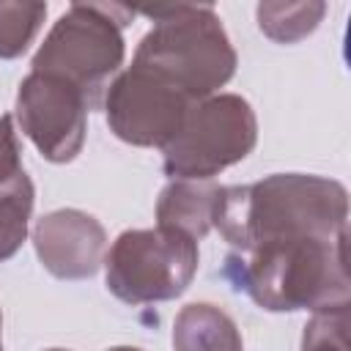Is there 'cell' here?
<instances>
[{
  "label": "cell",
  "instance_id": "6da1fadb",
  "mask_svg": "<svg viewBox=\"0 0 351 351\" xmlns=\"http://www.w3.org/2000/svg\"><path fill=\"white\" fill-rule=\"evenodd\" d=\"M346 189L318 176H269L250 186L219 189L211 222L233 252L261 244L346 230Z\"/></svg>",
  "mask_w": 351,
  "mask_h": 351
},
{
  "label": "cell",
  "instance_id": "7a4b0ae2",
  "mask_svg": "<svg viewBox=\"0 0 351 351\" xmlns=\"http://www.w3.org/2000/svg\"><path fill=\"white\" fill-rule=\"evenodd\" d=\"M225 274L266 310H326L348 304L346 230L230 252Z\"/></svg>",
  "mask_w": 351,
  "mask_h": 351
},
{
  "label": "cell",
  "instance_id": "3957f363",
  "mask_svg": "<svg viewBox=\"0 0 351 351\" xmlns=\"http://www.w3.org/2000/svg\"><path fill=\"white\" fill-rule=\"evenodd\" d=\"M156 27L140 41L134 66L200 101L233 77L236 52L211 5L143 8Z\"/></svg>",
  "mask_w": 351,
  "mask_h": 351
},
{
  "label": "cell",
  "instance_id": "277c9868",
  "mask_svg": "<svg viewBox=\"0 0 351 351\" xmlns=\"http://www.w3.org/2000/svg\"><path fill=\"white\" fill-rule=\"evenodd\" d=\"M132 16L134 11L126 5L74 3L36 52L33 71L66 80L85 96L88 107H96L107 77L123 60L121 27Z\"/></svg>",
  "mask_w": 351,
  "mask_h": 351
},
{
  "label": "cell",
  "instance_id": "5b68a950",
  "mask_svg": "<svg viewBox=\"0 0 351 351\" xmlns=\"http://www.w3.org/2000/svg\"><path fill=\"white\" fill-rule=\"evenodd\" d=\"M197 269V241L173 228L126 230L107 255V288L129 302L178 296Z\"/></svg>",
  "mask_w": 351,
  "mask_h": 351
},
{
  "label": "cell",
  "instance_id": "8992f818",
  "mask_svg": "<svg viewBox=\"0 0 351 351\" xmlns=\"http://www.w3.org/2000/svg\"><path fill=\"white\" fill-rule=\"evenodd\" d=\"M255 115L241 96L225 93L195 104L178 134L165 145V173L170 178H211L244 159L255 145Z\"/></svg>",
  "mask_w": 351,
  "mask_h": 351
},
{
  "label": "cell",
  "instance_id": "52a82bcc",
  "mask_svg": "<svg viewBox=\"0 0 351 351\" xmlns=\"http://www.w3.org/2000/svg\"><path fill=\"white\" fill-rule=\"evenodd\" d=\"M195 101L167 80L132 63L107 93V123L132 145H167Z\"/></svg>",
  "mask_w": 351,
  "mask_h": 351
},
{
  "label": "cell",
  "instance_id": "ba28073f",
  "mask_svg": "<svg viewBox=\"0 0 351 351\" xmlns=\"http://www.w3.org/2000/svg\"><path fill=\"white\" fill-rule=\"evenodd\" d=\"M85 96L66 80L30 71L19 85L16 115L22 132L52 162H69L85 140Z\"/></svg>",
  "mask_w": 351,
  "mask_h": 351
},
{
  "label": "cell",
  "instance_id": "9c48e42d",
  "mask_svg": "<svg viewBox=\"0 0 351 351\" xmlns=\"http://www.w3.org/2000/svg\"><path fill=\"white\" fill-rule=\"evenodd\" d=\"M36 250L44 266L58 277H88L99 269L104 252L101 225L82 211H55L36 225Z\"/></svg>",
  "mask_w": 351,
  "mask_h": 351
},
{
  "label": "cell",
  "instance_id": "30bf717a",
  "mask_svg": "<svg viewBox=\"0 0 351 351\" xmlns=\"http://www.w3.org/2000/svg\"><path fill=\"white\" fill-rule=\"evenodd\" d=\"M219 189L222 186H214V184H197V181L178 178L159 197V206H156L159 225L181 230L195 241L203 239L211 228V214H214Z\"/></svg>",
  "mask_w": 351,
  "mask_h": 351
},
{
  "label": "cell",
  "instance_id": "8fae6325",
  "mask_svg": "<svg viewBox=\"0 0 351 351\" xmlns=\"http://www.w3.org/2000/svg\"><path fill=\"white\" fill-rule=\"evenodd\" d=\"M176 351H241L236 324L214 304H189L173 326Z\"/></svg>",
  "mask_w": 351,
  "mask_h": 351
},
{
  "label": "cell",
  "instance_id": "7c38bea8",
  "mask_svg": "<svg viewBox=\"0 0 351 351\" xmlns=\"http://www.w3.org/2000/svg\"><path fill=\"white\" fill-rule=\"evenodd\" d=\"M33 211V184L25 170L0 184V261L11 258L25 241L27 219Z\"/></svg>",
  "mask_w": 351,
  "mask_h": 351
},
{
  "label": "cell",
  "instance_id": "4fadbf2b",
  "mask_svg": "<svg viewBox=\"0 0 351 351\" xmlns=\"http://www.w3.org/2000/svg\"><path fill=\"white\" fill-rule=\"evenodd\" d=\"M44 14V3H0V58L22 55L33 41Z\"/></svg>",
  "mask_w": 351,
  "mask_h": 351
},
{
  "label": "cell",
  "instance_id": "5bb4252c",
  "mask_svg": "<svg viewBox=\"0 0 351 351\" xmlns=\"http://www.w3.org/2000/svg\"><path fill=\"white\" fill-rule=\"evenodd\" d=\"M302 351H348V304L318 310L304 329Z\"/></svg>",
  "mask_w": 351,
  "mask_h": 351
},
{
  "label": "cell",
  "instance_id": "9a60e30c",
  "mask_svg": "<svg viewBox=\"0 0 351 351\" xmlns=\"http://www.w3.org/2000/svg\"><path fill=\"white\" fill-rule=\"evenodd\" d=\"M19 162V143H16V132L8 115L0 118V173H5L8 167H16Z\"/></svg>",
  "mask_w": 351,
  "mask_h": 351
},
{
  "label": "cell",
  "instance_id": "2e32d148",
  "mask_svg": "<svg viewBox=\"0 0 351 351\" xmlns=\"http://www.w3.org/2000/svg\"><path fill=\"white\" fill-rule=\"evenodd\" d=\"M110 351H140V348H126V346H121V348H110Z\"/></svg>",
  "mask_w": 351,
  "mask_h": 351
},
{
  "label": "cell",
  "instance_id": "e0dca14e",
  "mask_svg": "<svg viewBox=\"0 0 351 351\" xmlns=\"http://www.w3.org/2000/svg\"><path fill=\"white\" fill-rule=\"evenodd\" d=\"M49 351H63V348H49Z\"/></svg>",
  "mask_w": 351,
  "mask_h": 351
}]
</instances>
